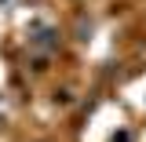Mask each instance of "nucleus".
<instances>
[{
	"mask_svg": "<svg viewBox=\"0 0 146 142\" xmlns=\"http://www.w3.org/2000/svg\"><path fill=\"white\" fill-rule=\"evenodd\" d=\"M51 36H55V33H36V40H33V44H36V48H44V51H48V48L55 44Z\"/></svg>",
	"mask_w": 146,
	"mask_h": 142,
	"instance_id": "nucleus-1",
	"label": "nucleus"
}]
</instances>
